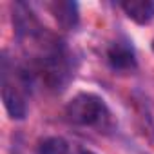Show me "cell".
Segmentation results:
<instances>
[{
	"label": "cell",
	"mask_w": 154,
	"mask_h": 154,
	"mask_svg": "<svg viewBox=\"0 0 154 154\" xmlns=\"http://www.w3.org/2000/svg\"><path fill=\"white\" fill-rule=\"evenodd\" d=\"M67 118L78 125H102L109 111L105 102L93 93H80L67 103Z\"/></svg>",
	"instance_id": "cell-1"
},
{
	"label": "cell",
	"mask_w": 154,
	"mask_h": 154,
	"mask_svg": "<svg viewBox=\"0 0 154 154\" xmlns=\"http://www.w3.org/2000/svg\"><path fill=\"white\" fill-rule=\"evenodd\" d=\"M2 100H4V107L8 111V114L13 120H24L27 114V105H26V98L24 94L18 91L17 85H11L8 82H4L2 87Z\"/></svg>",
	"instance_id": "cell-2"
},
{
	"label": "cell",
	"mask_w": 154,
	"mask_h": 154,
	"mask_svg": "<svg viewBox=\"0 0 154 154\" xmlns=\"http://www.w3.org/2000/svg\"><path fill=\"white\" fill-rule=\"evenodd\" d=\"M107 60H109L111 67L116 71H129V69L136 67V56H134L132 47H129L127 44H122V42H116L109 47Z\"/></svg>",
	"instance_id": "cell-3"
},
{
	"label": "cell",
	"mask_w": 154,
	"mask_h": 154,
	"mask_svg": "<svg viewBox=\"0 0 154 154\" xmlns=\"http://www.w3.org/2000/svg\"><path fill=\"white\" fill-rule=\"evenodd\" d=\"M122 9L136 24H149L154 18L152 0H127V2H122Z\"/></svg>",
	"instance_id": "cell-4"
},
{
	"label": "cell",
	"mask_w": 154,
	"mask_h": 154,
	"mask_svg": "<svg viewBox=\"0 0 154 154\" xmlns=\"http://www.w3.org/2000/svg\"><path fill=\"white\" fill-rule=\"evenodd\" d=\"M54 18L58 20V24L65 29H72L78 24V6L74 2H54L51 6Z\"/></svg>",
	"instance_id": "cell-5"
},
{
	"label": "cell",
	"mask_w": 154,
	"mask_h": 154,
	"mask_svg": "<svg viewBox=\"0 0 154 154\" xmlns=\"http://www.w3.org/2000/svg\"><path fill=\"white\" fill-rule=\"evenodd\" d=\"M36 150L38 154H67L69 143L60 136H49V138L40 140Z\"/></svg>",
	"instance_id": "cell-6"
},
{
	"label": "cell",
	"mask_w": 154,
	"mask_h": 154,
	"mask_svg": "<svg viewBox=\"0 0 154 154\" xmlns=\"http://www.w3.org/2000/svg\"><path fill=\"white\" fill-rule=\"evenodd\" d=\"M80 154H94V152H93V150H87V149H82Z\"/></svg>",
	"instance_id": "cell-7"
},
{
	"label": "cell",
	"mask_w": 154,
	"mask_h": 154,
	"mask_svg": "<svg viewBox=\"0 0 154 154\" xmlns=\"http://www.w3.org/2000/svg\"><path fill=\"white\" fill-rule=\"evenodd\" d=\"M152 49H154V42H152Z\"/></svg>",
	"instance_id": "cell-8"
}]
</instances>
